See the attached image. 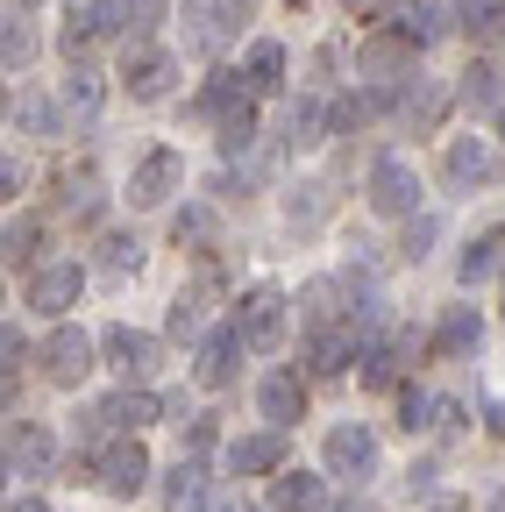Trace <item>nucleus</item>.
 Wrapping results in <instances>:
<instances>
[{"label": "nucleus", "instance_id": "f257e3e1", "mask_svg": "<svg viewBox=\"0 0 505 512\" xmlns=\"http://www.w3.org/2000/svg\"><path fill=\"white\" fill-rule=\"evenodd\" d=\"M249 15H257V0H185V36L200 50H228Z\"/></svg>", "mask_w": 505, "mask_h": 512}, {"label": "nucleus", "instance_id": "f03ea898", "mask_svg": "<svg viewBox=\"0 0 505 512\" xmlns=\"http://www.w3.org/2000/svg\"><path fill=\"white\" fill-rule=\"evenodd\" d=\"M370 207L392 221H420V171L406 157H377L370 164Z\"/></svg>", "mask_w": 505, "mask_h": 512}, {"label": "nucleus", "instance_id": "7ed1b4c3", "mask_svg": "<svg viewBox=\"0 0 505 512\" xmlns=\"http://www.w3.org/2000/svg\"><path fill=\"white\" fill-rule=\"evenodd\" d=\"M235 335H242V349H257V356L285 349V299H278L271 285L242 292V306H235Z\"/></svg>", "mask_w": 505, "mask_h": 512}, {"label": "nucleus", "instance_id": "20e7f679", "mask_svg": "<svg viewBox=\"0 0 505 512\" xmlns=\"http://www.w3.org/2000/svg\"><path fill=\"white\" fill-rule=\"evenodd\" d=\"M193 114H200V121H214L221 136H228V128H242V121H257V93H249V79H242V72H214V79L200 86Z\"/></svg>", "mask_w": 505, "mask_h": 512}, {"label": "nucleus", "instance_id": "39448f33", "mask_svg": "<svg viewBox=\"0 0 505 512\" xmlns=\"http://www.w3.org/2000/svg\"><path fill=\"white\" fill-rule=\"evenodd\" d=\"M164 413V399H150V392H114V399H100V406H86L79 413V434H136V427H150Z\"/></svg>", "mask_w": 505, "mask_h": 512}, {"label": "nucleus", "instance_id": "423d86ee", "mask_svg": "<svg viewBox=\"0 0 505 512\" xmlns=\"http://www.w3.org/2000/svg\"><path fill=\"white\" fill-rule=\"evenodd\" d=\"M441 171H449V185L477 192V185H498L505 150H498V143H484V136H456V143H449V157H441Z\"/></svg>", "mask_w": 505, "mask_h": 512}, {"label": "nucleus", "instance_id": "0eeeda50", "mask_svg": "<svg viewBox=\"0 0 505 512\" xmlns=\"http://www.w3.org/2000/svg\"><path fill=\"white\" fill-rule=\"evenodd\" d=\"M377 470V434L363 427V420H342L335 434H328V477H342V484H363Z\"/></svg>", "mask_w": 505, "mask_h": 512}, {"label": "nucleus", "instance_id": "6e6552de", "mask_svg": "<svg viewBox=\"0 0 505 512\" xmlns=\"http://www.w3.org/2000/svg\"><path fill=\"white\" fill-rule=\"evenodd\" d=\"M143 484H150V448H143L136 434L107 441V456H100V491H114V498H136Z\"/></svg>", "mask_w": 505, "mask_h": 512}, {"label": "nucleus", "instance_id": "1a4fd4ad", "mask_svg": "<svg viewBox=\"0 0 505 512\" xmlns=\"http://www.w3.org/2000/svg\"><path fill=\"white\" fill-rule=\"evenodd\" d=\"M121 79H129V100H164L171 79H178V57L157 50V43H136L129 57H121Z\"/></svg>", "mask_w": 505, "mask_h": 512}, {"label": "nucleus", "instance_id": "9d476101", "mask_svg": "<svg viewBox=\"0 0 505 512\" xmlns=\"http://www.w3.org/2000/svg\"><path fill=\"white\" fill-rule=\"evenodd\" d=\"M100 356H107V363H114L121 377H150V370L164 363V342L121 320V328H107V335H100Z\"/></svg>", "mask_w": 505, "mask_h": 512}, {"label": "nucleus", "instance_id": "9b49d317", "mask_svg": "<svg viewBox=\"0 0 505 512\" xmlns=\"http://www.w3.org/2000/svg\"><path fill=\"white\" fill-rule=\"evenodd\" d=\"M178 185H185V157H178V150H150V157L129 171V200H136V207H164Z\"/></svg>", "mask_w": 505, "mask_h": 512}, {"label": "nucleus", "instance_id": "f8f14e48", "mask_svg": "<svg viewBox=\"0 0 505 512\" xmlns=\"http://www.w3.org/2000/svg\"><path fill=\"white\" fill-rule=\"evenodd\" d=\"M79 292H86V271H79V264H43V271L29 278V306L50 313V320H65V313L79 306Z\"/></svg>", "mask_w": 505, "mask_h": 512}, {"label": "nucleus", "instance_id": "ddd939ff", "mask_svg": "<svg viewBox=\"0 0 505 512\" xmlns=\"http://www.w3.org/2000/svg\"><path fill=\"white\" fill-rule=\"evenodd\" d=\"M93 349H100V342H93L86 328H57V335L43 342V377H50V384H79V377L93 370Z\"/></svg>", "mask_w": 505, "mask_h": 512}, {"label": "nucleus", "instance_id": "4468645a", "mask_svg": "<svg viewBox=\"0 0 505 512\" xmlns=\"http://www.w3.org/2000/svg\"><path fill=\"white\" fill-rule=\"evenodd\" d=\"M228 470H235V477H285V434H278V427L235 434V441H228Z\"/></svg>", "mask_w": 505, "mask_h": 512}, {"label": "nucleus", "instance_id": "2eb2a0df", "mask_svg": "<svg viewBox=\"0 0 505 512\" xmlns=\"http://www.w3.org/2000/svg\"><path fill=\"white\" fill-rule=\"evenodd\" d=\"M50 470H57V441H50V427L15 420V427H8V477H50Z\"/></svg>", "mask_w": 505, "mask_h": 512}, {"label": "nucleus", "instance_id": "dca6fc26", "mask_svg": "<svg viewBox=\"0 0 505 512\" xmlns=\"http://www.w3.org/2000/svg\"><path fill=\"white\" fill-rule=\"evenodd\" d=\"M257 413L285 434V427L306 413V377H299V370H264V384H257Z\"/></svg>", "mask_w": 505, "mask_h": 512}, {"label": "nucleus", "instance_id": "f3484780", "mask_svg": "<svg viewBox=\"0 0 505 512\" xmlns=\"http://www.w3.org/2000/svg\"><path fill=\"white\" fill-rule=\"evenodd\" d=\"M449 29H463V15H449L441 0H406V8L392 15V36H406L413 50H427V43H441Z\"/></svg>", "mask_w": 505, "mask_h": 512}, {"label": "nucleus", "instance_id": "a211bd4d", "mask_svg": "<svg viewBox=\"0 0 505 512\" xmlns=\"http://www.w3.org/2000/svg\"><path fill=\"white\" fill-rule=\"evenodd\" d=\"M356 72L377 79V86H385V79H413V43L392 36V29H385V36H370V43L356 50Z\"/></svg>", "mask_w": 505, "mask_h": 512}, {"label": "nucleus", "instance_id": "6ab92c4d", "mask_svg": "<svg viewBox=\"0 0 505 512\" xmlns=\"http://www.w3.org/2000/svg\"><path fill=\"white\" fill-rule=\"evenodd\" d=\"M235 356H242V335H235V320L214 335H200V356H193V377L207 384V392H221V384L235 377Z\"/></svg>", "mask_w": 505, "mask_h": 512}, {"label": "nucleus", "instance_id": "aec40b11", "mask_svg": "<svg viewBox=\"0 0 505 512\" xmlns=\"http://www.w3.org/2000/svg\"><path fill=\"white\" fill-rule=\"evenodd\" d=\"M207 498H214L207 463H200V456H178V470H171V484H164V512H200Z\"/></svg>", "mask_w": 505, "mask_h": 512}, {"label": "nucleus", "instance_id": "412c9836", "mask_svg": "<svg viewBox=\"0 0 505 512\" xmlns=\"http://www.w3.org/2000/svg\"><path fill=\"white\" fill-rule=\"evenodd\" d=\"M491 271H505V228L470 235V242H463V256H456V278H463V285H484Z\"/></svg>", "mask_w": 505, "mask_h": 512}, {"label": "nucleus", "instance_id": "4be33fe9", "mask_svg": "<svg viewBox=\"0 0 505 512\" xmlns=\"http://www.w3.org/2000/svg\"><path fill=\"white\" fill-rule=\"evenodd\" d=\"M477 342H484V313H477V306H449V313H441L434 356H470Z\"/></svg>", "mask_w": 505, "mask_h": 512}, {"label": "nucleus", "instance_id": "5701e85b", "mask_svg": "<svg viewBox=\"0 0 505 512\" xmlns=\"http://www.w3.org/2000/svg\"><path fill=\"white\" fill-rule=\"evenodd\" d=\"M441 114H449V93H441V79H406L399 86V121H413V128H434Z\"/></svg>", "mask_w": 505, "mask_h": 512}, {"label": "nucleus", "instance_id": "b1692460", "mask_svg": "<svg viewBox=\"0 0 505 512\" xmlns=\"http://www.w3.org/2000/svg\"><path fill=\"white\" fill-rule=\"evenodd\" d=\"M242 79H249V93H278L285 86V43H271V36H257L249 43V57H242Z\"/></svg>", "mask_w": 505, "mask_h": 512}, {"label": "nucleus", "instance_id": "393cba45", "mask_svg": "<svg viewBox=\"0 0 505 512\" xmlns=\"http://www.w3.org/2000/svg\"><path fill=\"white\" fill-rule=\"evenodd\" d=\"M321 505H328V484L321 477H306V470L271 477V512H321Z\"/></svg>", "mask_w": 505, "mask_h": 512}, {"label": "nucleus", "instance_id": "a878e982", "mask_svg": "<svg viewBox=\"0 0 505 512\" xmlns=\"http://www.w3.org/2000/svg\"><path fill=\"white\" fill-rule=\"evenodd\" d=\"M0 256H8L15 271H29V278H36V271H43V264H36V256H43V221H36V214H15V221H8V235H0Z\"/></svg>", "mask_w": 505, "mask_h": 512}, {"label": "nucleus", "instance_id": "bb28decb", "mask_svg": "<svg viewBox=\"0 0 505 512\" xmlns=\"http://www.w3.org/2000/svg\"><path fill=\"white\" fill-rule=\"evenodd\" d=\"M100 100H107L100 72H93V64H72V79H65V93H57V107H65L72 121H93V114H100Z\"/></svg>", "mask_w": 505, "mask_h": 512}, {"label": "nucleus", "instance_id": "cd10ccee", "mask_svg": "<svg viewBox=\"0 0 505 512\" xmlns=\"http://www.w3.org/2000/svg\"><path fill=\"white\" fill-rule=\"evenodd\" d=\"M328 128H335V114H328L321 100H313V93H306V100H292V114H285V136H292L299 150H306V143H321Z\"/></svg>", "mask_w": 505, "mask_h": 512}, {"label": "nucleus", "instance_id": "c85d7f7f", "mask_svg": "<svg viewBox=\"0 0 505 512\" xmlns=\"http://www.w3.org/2000/svg\"><path fill=\"white\" fill-rule=\"evenodd\" d=\"M385 107H399V100H385L377 86H363V93H349V100H335V136H349V128H370Z\"/></svg>", "mask_w": 505, "mask_h": 512}, {"label": "nucleus", "instance_id": "c756f323", "mask_svg": "<svg viewBox=\"0 0 505 512\" xmlns=\"http://www.w3.org/2000/svg\"><path fill=\"white\" fill-rule=\"evenodd\" d=\"M456 100H463L470 114H505V107H498V72H491V64H470L463 86H456Z\"/></svg>", "mask_w": 505, "mask_h": 512}, {"label": "nucleus", "instance_id": "7c9ffc66", "mask_svg": "<svg viewBox=\"0 0 505 512\" xmlns=\"http://www.w3.org/2000/svg\"><path fill=\"white\" fill-rule=\"evenodd\" d=\"M463 36L505 43V0H470V8H463Z\"/></svg>", "mask_w": 505, "mask_h": 512}, {"label": "nucleus", "instance_id": "2f4dec72", "mask_svg": "<svg viewBox=\"0 0 505 512\" xmlns=\"http://www.w3.org/2000/svg\"><path fill=\"white\" fill-rule=\"evenodd\" d=\"M171 235H178V249H207V242L221 235V221H214V207H185V214L171 221Z\"/></svg>", "mask_w": 505, "mask_h": 512}, {"label": "nucleus", "instance_id": "473e14b6", "mask_svg": "<svg viewBox=\"0 0 505 512\" xmlns=\"http://www.w3.org/2000/svg\"><path fill=\"white\" fill-rule=\"evenodd\" d=\"M8 121H15V128H29V136H50V128H57V107H50V100H36V93H15V100H8Z\"/></svg>", "mask_w": 505, "mask_h": 512}, {"label": "nucleus", "instance_id": "72a5a7b5", "mask_svg": "<svg viewBox=\"0 0 505 512\" xmlns=\"http://www.w3.org/2000/svg\"><path fill=\"white\" fill-rule=\"evenodd\" d=\"M0 57H8V72H22V64L36 57V29L22 15H8V29H0Z\"/></svg>", "mask_w": 505, "mask_h": 512}, {"label": "nucleus", "instance_id": "f704fd0d", "mask_svg": "<svg viewBox=\"0 0 505 512\" xmlns=\"http://www.w3.org/2000/svg\"><path fill=\"white\" fill-rule=\"evenodd\" d=\"M65 207H72L79 221L100 214V178H93V171H65Z\"/></svg>", "mask_w": 505, "mask_h": 512}, {"label": "nucleus", "instance_id": "c9c22d12", "mask_svg": "<svg viewBox=\"0 0 505 512\" xmlns=\"http://www.w3.org/2000/svg\"><path fill=\"white\" fill-rule=\"evenodd\" d=\"M434 413H441V399H434V392H420V384H413V392H399V427H406V434L434 427Z\"/></svg>", "mask_w": 505, "mask_h": 512}, {"label": "nucleus", "instance_id": "e433bc0d", "mask_svg": "<svg viewBox=\"0 0 505 512\" xmlns=\"http://www.w3.org/2000/svg\"><path fill=\"white\" fill-rule=\"evenodd\" d=\"M200 313H207V285L178 292V299H171V335H200Z\"/></svg>", "mask_w": 505, "mask_h": 512}, {"label": "nucleus", "instance_id": "4c0bfd02", "mask_svg": "<svg viewBox=\"0 0 505 512\" xmlns=\"http://www.w3.org/2000/svg\"><path fill=\"white\" fill-rule=\"evenodd\" d=\"M100 264H107V271H136V264H143V242H136V235H121V228H114V235L100 242Z\"/></svg>", "mask_w": 505, "mask_h": 512}, {"label": "nucleus", "instance_id": "58836bf2", "mask_svg": "<svg viewBox=\"0 0 505 512\" xmlns=\"http://www.w3.org/2000/svg\"><path fill=\"white\" fill-rule=\"evenodd\" d=\"M157 15H164V0H121V36H143V29H157Z\"/></svg>", "mask_w": 505, "mask_h": 512}, {"label": "nucleus", "instance_id": "ea45409f", "mask_svg": "<svg viewBox=\"0 0 505 512\" xmlns=\"http://www.w3.org/2000/svg\"><path fill=\"white\" fill-rule=\"evenodd\" d=\"M0 363H8V392H15V370L29 363V342H22V328H15V320L0 328Z\"/></svg>", "mask_w": 505, "mask_h": 512}, {"label": "nucleus", "instance_id": "a19ab883", "mask_svg": "<svg viewBox=\"0 0 505 512\" xmlns=\"http://www.w3.org/2000/svg\"><path fill=\"white\" fill-rule=\"evenodd\" d=\"M427 242H434V214H420V221H406V256H413V264H420V256H427Z\"/></svg>", "mask_w": 505, "mask_h": 512}, {"label": "nucleus", "instance_id": "79ce46f5", "mask_svg": "<svg viewBox=\"0 0 505 512\" xmlns=\"http://www.w3.org/2000/svg\"><path fill=\"white\" fill-rule=\"evenodd\" d=\"M200 512H257V505H249V498H242V491H214V498H207V505H200Z\"/></svg>", "mask_w": 505, "mask_h": 512}, {"label": "nucleus", "instance_id": "37998d69", "mask_svg": "<svg viewBox=\"0 0 505 512\" xmlns=\"http://www.w3.org/2000/svg\"><path fill=\"white\" fill-rule=\"evenodd\" d=\"M8 512H57V505H43V498H8Z\"/></svg>", "mask_w": 505, "mask_h": 512}, {"label": "nucleus", "instance_id": "c03bdc74", "mask_svg": "<svg viewBox=\"0 0 505 512\" xmlns=\"http://www.w3.org/2000/svg\"><path fill=\"white\" fill-rule=\"evenodd\" d=\"M335 512H377V505H370V498H349V505H335Z\"/></svg>", "mask_w": 505, "mask_h": 512}, {"label": "nucleus", "instance_id": "a18cd8bd", "mask_svg": "<svg viewBox=\"0 0 505 512\" xmlns=\"http://www.w3.org/2000/svg\"><path fill=\"white\" fill-rule=\"evenodd\" d=\"M342 8H349V15H356V8H370V0H342Z\"/></svg>", "mask_w": 505, "mask_h": 512}, {"label": "nucleus", "instance_id": "49530a36", "mask_svg": "<svg viewBox=\"0 0 505 512\" xmlns=\"http://www.w3.org/2000/svg\"><path fill=\"white\" fill-rule=\"evenodd\" d=\"M498 136H505V114H498Z\"/></svg>", "mask_w": 505, "mask_h": 512}, {"label": "nucleus", "instance_id": "de8ad7c7", "mask_svg": "<svg viewBox=\"0 0 505 512\" xmlns=\"http://www.w3.org/2000/svg\"><path fill=\"white\" fill-rule=\"evenodd\" d=\"M15 8H29V0H15Z\"/></svg>", "mask_w": 505, "mask_h": 512}, {"label": "nucleus", "instance_id": "09e8293b", "mask_svg": "<svg viewBox=\"0 0 505 512\" xmlns=\"http://www.w3.org/2000/svg\"><path fill=\"white\" fill-rule=\"evenodd\" d=\"M292 8H306V0H292Z\"/></svg>", "mask_w": 505, "mask_h": 512}]
</instances>
